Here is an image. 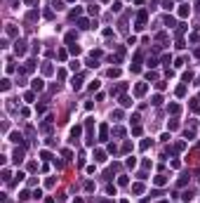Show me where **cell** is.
<instances>
[{
    "mask_svg": "<svg viewBox=\"0 0 200 203\" xmlns=\"http://www.w3.org/2000/svg\"><path fill=\"white\" fill-rule=\"evenodd\" d=\"M26 43L24 40H19V38H16V43H14V54H16V57H24V54H26Z\"/></svg>",
    "mask_w": 200,
    "mask_h": 203,
    "instance_id": "1",
    "label": "cell"
},
{
    "mask_svg": "<svg viewBox=\"0 0 200 203\" xmlns=\"http://www.w3.org/2000/svg\"><path fill=\"white\" fill-rule=\"evenodd\" d=\"M146 90H148V83H137V85H134V95H137V97H144V95H146Z\"/></svg>",
    "mask_w": 200,
    "mask_h": 203,
    "instance_id": "2",
    "label": "cell"
},
{
    "mask_svg": "<svg viewBox=\"0 0 200 203\" xmlns=\"http://www.w3.org/2000/svg\"><path fill=\"white\" fill-rule=\"evenodd\" d=\"M31 83H33V85H31V87H33V92H43V90H45V83H43V78H33Z\"/></svg>",
    "mask_w": 200,
    "mask_h": 203,
    "instance_id": "3",
    "label": "cell"
},
{
    "mask_svg": "<svg viewBox=\"0 0 200 203\" xmlns=\"http://www.w3.org/2000/svg\"><path fill=\"white\" fill-rule=\"evenodd\" d=\"M5 33L10 35V38H16V35H19V31H16L14 24H7V26H5Z\"/></svg>",
    "mask_w": 200,
    "mask_h": 203,
    "instance_id": "4",
    "label": "cell"
},
{
    "mask_svg": "<svg viewBox=\"0 0 200 203\" xmlns=\"http://www.w3.org/2000/svg\"><path fill=\"white\" fill-rule=\"evenodd\" d=\"M144 24H146V12L141 10V12L137 14V28H144Z\"/></svg>",
    "mask_w": 200,
    "mask_h": 203,
    "instance_id": "5",
    "label": "cell"
},
{
    "mask_svg": "<svg viewBox=\"0 0 200 203\" xmlns=\"http://www.w3.org/2000/svg\"><path fill=\"white\" fill-rule=\"evenodd\" d=\"M153 184H155V187H165V184H167V177H165V175H155V177H153Z\"/></svg>",
    "mask_w": 200,
    "mask_h": 203,
    "instance_id": "6",
    "label": "cell"
},
{
    "mask_svg": "<svg viewBox=\"0 0 200 203\" xmlns=\"http://www.w3.org/2000/svg\"><path fill=\"white\" fill-rule=\"evenodd\" d=\"M12 161H14V163H21V161H24V146H21V149H16V151L12 154Z\"/></svg>",
    "mask_w": 200,
    "mask_h": 203,
    "instance_id": "7",
    "label": "cell"
},
{
    "mask_svg": "<svg viewBox=\"0 0 200 203\" xmlns=\"http://www.w3.org/2000/svg\"><path fill=\"white\" fill-rule=\"evenodd\" d=\"M188 14H191V7H188V5L184 3V5H181V7H179V17H181V19H186V17H188Z\"/></svg>",
    "mask_w": 200,
    "mask_h": 203,
    "instance_id": "8",
    "label": "cell"
},
{
    "mask_svg": "<svg viewBox=\"0 0 200 203\" xmlns=\"http://www.w3.org/2000/svg\"><path fill=\"white\" fill-rule=\"evenodd\" d=\"M94 161H97V163H104V161H106V151H104V149H97V151H94Z\"/></svg>",
    "mask_w": 200,
    "mask_h": 203,
    "instance_id": "9",
    "label": "cell"
},
{
    "mask_svg": "<svg viewBox=\"0 0 200 203\" xmlns=\"http://www.w3.org/2000/svg\"><path fill=\"white\" fill-rule=\"evenodd\" d=\"M71 87H73V90H82V78H80V76H76L73 80H71Z\"/></svg>",
    "mask_w": 200,
    "mask_h": 203,
    "instance_id": "10",
    "label": "cell"
},
{
    "mask_svg": "<svg viewBox=\"0 0 200 203\" xmlns=\"http://www.w3.org/2000/svg\"><path fill=\"white\" fill-rule=\"evenodd\" d=\"M89 26H92V21H89V19H78V28H82V31H87Z\"/></svg>",
    "mask_w": 200,
    "mask_h": 203,
    "instance_id": "11",
    "label": "cell"
},
{
    "mask_svg": "<svg viewBox=\"0 0 200 203\" xmlns=\"http://www.w3.org/2000/svg\"><path fill=\"white\" fill-rule=\"evenodd\" d=\"M80 132H82V127H80V125H73V127H71V137H73V139H78Z\"/></svg>",
    "mask_w": 200,
    "mask_h": 203,
    "instance_id": "12",
    "label": "cell"
},
{
    "mask_svg": "<svg viewBox=\"0 0 200 203\" xmlns=\"http://www.w3.org/2000/svg\"><path fill=\"white\" fill-rule=\"evenodd\" d=\"M99 137H101V142H106V137H108V125H101V127H99Z\"/></svg>",
    "mask_w": 200,
    "mask_h": 203,
    "instance_id": "13",
    "label": "cell"
},
{
    "mask_svg": "<svg viewBox=\"0 0 200 203\" xmlns=\"http://www.w3.org/2000/svg\"><path fill=\"white\" fill-rule=\"evenodd\" d=\"M10 139H12V142H19L21 146H26V144H24V137H21L19 132H12V135H10Z\"/></svg>",
    "mask_w": 200,
    "mask_h": 203,
    "instance_id": "14",
    "label": "cell"
},
{
    "mask_svg": "<svg viewBox=\"0 0 200 203\" xmlns=\"http://www.w3.org/2000/svg\"><path fill=\"white\" fill-rule=\"evenodd\" d=\"M43 73H45V76H52V73H54V69H52V64H49V62H45V64H43Z\"/></svg>",
    "mask_w": 200,
    "mask_h": 203,
    "instance_id": "15",
    "label": "cell"
},
{
    "mask_svg": "<svg viewBox=\"0 0 200 203\" xmlns=\"http://www.w3.org/2000/svg\"><path fill=\"white\" fill-rule=\"evenodd\" d=\"M132 194H144V184H141V182L132 184Z\"/></svg>",
    "mask_w": 200,
    "mask_h": 203,
    "instance_id": "16",
    "label": "cell"
},
{
    "mask_svg": "<svg viewBox=\"0 0 200 203\" xmlns=\"http://www.w3.org/2000/svg\"><path fill=\"white\" fill-rule=\"evenodd\" d=\"M120 106H125V109H127V106H132V99L127 97V95H122V97H120Z\"/></svg>",
    "mask_w": 200,
    "mask_h": 203,
    "instance_id": "17",
    "label": "cell"
},
{
    "mask_svg": "<svg viewBox=\"0 0 200 203\" xmlns=\"http://www.w3.org/2000/svg\"><path fill=\"white\" fill-rule=\"evenodd\" d=\"M57 59H59V62H66V59H68V52H66V50H59V52H57Z\"/></svg>",
    "mask_w": 200,
    "mask_h": 203,
    "instance_id": "18",
    "label": "cell"
},
{
    "mask_svg": "<svg viewBox=\"0 0 200 203\" xmlns=\"http://www.w3.org/2000/svg\"><path fill=\"white\" fill-rule=\"evenodd\" d=\"M125 90H127V85H125V83H120L115 90H111V95H120V92H125Z\"/></svg>",
    "mask_w": 200,
    "mask_h": 203,
    "instance_id": "19",
    "label": "cell"
},
{
    "mask_svg": "<svg viewBox=\"0 0 200 203\" xmlns=\"http://www.w3.org/2000/svg\"><path fill=\"white\" fill-rule=\"evenodd\" d=\"M38 17H40V14H38V12L33 10V12H28V14H26V19H28V21H35V19H38Z\"/></svg>",
    "mask_w": 200,
    "mask_h": 203,
    "instance_id": "20",
    "label": "cell"
},
{
    "mask_svg": "<svg viewBox=\"0 0 200 203\" xmlns=\"http://www.w3.org/2000/svg\"><path fill=\"white\" fill-rule=\"evenodd\" d=\"M162 7H165V10L170 12V10L174 7V0H162Z\"/></svg>",
    "mask_w": 200,
    "mask_h": 203,
    "instance_id": "21",
    "label": "cell"
},
{
    "mask_svg": "<svg viewBox=\"0 0 200 203\" xmlns=\"http://www.w3.org/2000/svg\"><path fill=\"white\" fill-rule=\"evenodd\" d=\"M151 104H153V106H160V104H162V97H160V95H153Z\"/></svg>",
    "mask_w": 200,
    "mask_h": 203,
    "instance_id": "22",
    "label": "cell"
},
{
    "mask_svg": "<svg viewBox=\"0 0 200 203\" xmlns=\"http://www.w3.org/2000/svg\"><path fill=\"white\" fill-rule=\"evenodd\" d=\"M162 24H165L167 28H172V26H174V17H165V21H162Z\"/></svg>",
    "mask_w": 200,
    "mask_h": 203,
    "instance_id": "23",
    "label": "cell"
},
{
    "mask_svg": "<svg viewBox=\"0 0 200 203\" xmlns=\"http://www.w3.org/2000/svg\"><path fill=\"white\" fill-rule=\"evenodd\" d=\"M179 111H181V106H179V104H170V114H174V116H177Z\"/></svg>",
    "mask_w": 200,
    "mask_h": 203,
    "instance_id": "24",
    "label": "cell"
},
{
    "mask_svg": "<svg viewBox=\"0 0 200 203\" xmlns=\"http://www.w3.org/2000/svg\"><path fill=\"white\" fill-rule=\"evenodd\" d=\"M68 52L71 54H80V45H68Z\"/></svg>",
    "mask_w": 200,
    "mask_h": 203,
    "instance_id": "25",
    "label": "cell"
},
{
    "mask_svg": "<svg viewBox=\"0 0 200 203\" xmlns=\"http://www.w3.org/2000/svg\"><path fill=\"white\" fill-rule=\"evenodd\" d=\"M191 198H193V194H191V191H184V194H181V201H184V203H188Z\"/></svg>",
    "mask_w": 200,
    "mask_h": 203,
    "instance_id": "26",
    "label": "cell"
},
{
    "mask_svg": "<svg viewBox=\"0 0 200 203\" xmlns=\"http://www.w3.org/2000/svg\"><path fill=\"white\" fill-rule=\"evenodd\" d=\"M186 95V85H179L177 87V97H184Z\"/></svg>",
    "mask_w": 200,
    "mask_h": 203,
    "instance_id": "27",
    "label": "cell"
},
{
    "mask_svg": "<svg viewBox=\"0 0 200 203\" xmlns=\"http://www.w3.org/2000/svg\"><path fill=\"white\" fill-rule=\"evenodd\" d=\"M80 12H82L80 7H76V10H71V19H78V17H80Z\"/></svg>",
    "mask_w": 200,
    "mask_h": 203,
    "instance_id": "28",
    "label": "cell"
},
{
    "mask_svg": "<svg viewBox=\"0 0 200 203\" xmlns=\"http://www.w3.org/2000/svg\"><path fill=\"white\" fill-rule=\"evenodd\" d=\"M122 135H125L122 127H113V137H122Z\"/></svg>",
    "mask_w": 200,
    "mask_h": 203,
    "instance_id": "29",
    "label": "cell"
},
{
    "mask_svg": "<svg viewBox=\"0 0 200 203\" xmlns=\"http://www.w3.org/2000/svg\"><path fill=\"white\" fill-rule=\"evenodd\" d=\"M191 109H193V111H200V99H193L191 102Z\"/></svg>",
    "mask_w": 200,
    "mask_h": 203,
    "instance_id": "30",
    "label": "cell"
},
{
    "mask_svg": "<svg viewBox=\"0 0 200 203\" xmlns=\"http://www.w3.org/2000/svg\"><path fill=\"white\" fill-rule=\"evenodd\" d=\"M108 76H111V78H118L120 71H118V69H108Z\"/></svg>",
    "mask_w": 200,
    "mask_h": 203,
    "instance_id": "31",
    "label": "cell"
},
{
    "mask_svg": "<svg viewBox=\"0 0 200 203\" xmlns=\"http://www.w3.org/2000/svg\"><path fill=\"white\" fill-rule=\"evenodd\" d=\"M52 7H54V10H64V3H61V0H54Z\"/></svg>",
    "mask_w": 200,
    "mask_h": 203,
    "instance_id": "32",
    "label": "cell"
},
{
    "mask_svg": "<svg viewBox=\"0 0 200 203\" xmlns=\"http://www.w3.org/2000/svg\"><path fill=\"white\" fill-rule=\"evenodd\" d=\"M186 28H188L186 24H179V28H177V35H184V31H186Z\"/></svg>",
    "mask_w": 200,
    "mask_h": 203,
    "instance_id": "33",
    "label": "cell"
},
{
    "mask_svg": "<svg viewBox=\"0 0 200 203\" xmlns=\"http://www.w3.org/2000/svg\"><path fill=\"white\" fill-rule=\"evenodd\" d=\"M155 78H158L155 71H148V73H146V80H155Z\"/></svg>",
    "mask_w": 200,
    "mask_h": 203,
    "instance_id": "34",
    "label": "cell"
},
{
    "mask_svg": "<svg viewBox=\"0 0 200 203\" xmlns=\"http://www.w3.org/2000/svg\"><path fill=\"white\" fill-rule=\"evenodd\" d=\"M87 12H89V14H99V7H97V5H89Z\"/></svg>",
    "mask_w": 200,
    "mask_h": 203,
    "instance_id": "35",
    "label": "cell"
},
{
    "mask_svg": "<svg viewBox=\"0 0 200 203\" xmlns=\"http://www.w3.org/2000/svg\"><path fill=\"white\" fill-rule=\"evenodd\" d=\"M68 66H71V69H73V71H78V69H80V62H78V59H73V62H71Z\"/></svg>",
    "mask_w": 200,
    "mask_h": 203,
    "instance_id": "36",
    "label": "cell"
},
{
    "mask_svg": "<svg viewBox=\"0 0 200 203\" xmlns=\"http://www.w3.org/2000/svg\"><path fill=\"white\" fill-rule=\"evenodd\" d=\"M28 198H31L28 191H21V194H19V201H28Z\"/></svg>",
    "mask_w": 200,
    "mask_h": 203,
    "instance_id": "37",
    "label": "cell"
},
{
    "mask_svg": "<svg viewBox=\"0 0 200 203\" xmlns=\"http://www.w3.org/2000/svg\"><path fill=\"white\" fill-rule=\"evenodd\" d=\"M106 194H111V196H115V187H113V184H108V187H106Z\"/></svg>",
    "mask_w": 200,
    "mask_h": 203,
    "instance_id": "38",
    "label": "cell"
},
{
    "mask_svg": "<svg viewBox=\"0 0 200 203\" xmlns=\"http://www.w3.org/2000/svg\"><path fill=\"white\" fill-rule=\"evenodd\" d=\"M191 78H193V71H186V73H184V83H188Z\"/></svg>",
    "mask_w": 200,
    "mask_h": 203,
    "instance_id": "39",
    "label": "cell"
},
{
    "mask_svg": "<svg viewBox=\"0 0 200 203\" xmlns=\"http://www.w3.org/2000/svg\"><path fill=\"white\" fill-rule=\"evenodd\" d=\"M24 99H26V102H33V99H35V95H33V92H26Z\"/></svg>",
    "mask_w": 200,
    "mask_h": 203,
    "instance_id": "40",
    "label": "cell"
},
{
    "mask_svg": "<svg viewBox=\"0 0 200 203\" xmlns=\"http://www.w3.org/2000/svg\"><path fill=\"white\" fill-rule=\"evenodd\" d=\"M40 158H43V161H47V158H52V154H49V151H40Z\"/></svg>",
    "mask_w": 200,
    "mask_h": 203,
    "instance_id": "41",
    "label": "cell"
},
{
    "mask_svg": "<svg viewBox=\"0 0 200 203\" xmlns=\"http://www.w3.org/2000/svg\"><path fill=\"white\" fill-rule=\"evenodd\" d=\"M31 50H33V52H40V43H38V40H33V47H31Z\"/></svg>",
    "mask_w": 200,
    "mask_h": 203,
    "instance_id": "42",
    "label": "cell"
},
{
    "mask_svg": "<svg viewBox=\"0 0 200 203\" xmlns=\"http://www.w3.org/2000/svg\"><path fill=\"white\" fill-rule=\"evenodd\" d=\"M132 135H141V125H134L132 127Z\"/></svg>",
    "mask_w": 200,
    "mask_h": 203,
    "instance_id": "43",
    "label": "cell"
},
{
    "mask_svg": "<svg viewBox=\"0 0 200 203\" xmlns=\"http://www.w3.org/2000/svg\"><path fill=\"white\" fill-rule=\"evenodd\" d=\"M54 17V10H45V19H52Z\"/></svg>",
    "mask_w": 200,
    "mask_h": 203,
    "instance_id": "44",
    "label": "cell"
},
{
    "mask_svg": "<svg viewBox=\"0 0 200 203\" xmlns=\"http://www.w3.org/2000/svg\"><path fill=\"white\" fill-rule=\"evenodd\" d=\"M64 158H73V151H71V149H64Z\"/></svg>",
    "mask_w": 200,
    "mask_h": 203,
    "instance_id": "45",
    "label": "cell"
},
{
    "mask_svg": "<svg viewBox=\"0 0 200 203\" xmlns=\"http://www.w3.org/2000/svg\"><path fill=\"white\" fill-rule=\"evenodd\" d=\"M146 64H148V69H153V66H155V64H158V62H155V59H153V57H148V62H146Z\"/></svg>",
    "mask_w": 200,
    "mask_h": 203,
    "instance_id": "46",
    "label": "cell"
},
{
    "mask_svg": "<svg viewBox=\"0 0 200 203\" xmlns=\"http://www.w3.org/2000/svg\"><path fill=\"white\" fill-rule=\"evenodd\" d=\"M10 85H12V83H10V80H7V78H5V80H3V90H5V92H7V90H10Z\"/></svg>",
    "mask_w": 200,
    "mask_h": 203,
    "instance_id": "47",
    "label": "cell"
},
{
    "mask_svg": "<svg viewBox=\"0 0 200 203\" xmlns=\"http://www.w3.org/2000/svg\"><path fill=\"white\" fill-rule=\"evenodd\" d=\"M3 179H5V182H10V170H7V168L3 170Z\"/></svg>",
    "mask_w": 200,
    "mask_h": 203,
    "instance_id": "48",
    "label": "cell"
},
{
    "mask_svg": "<svg viewBox=\"0 0 200 203\" xmlns=\"http://www.w3.org/2000/svg\"><path fill=\"white\" fill-rule=\"evenodd\" d=\"M73 203H85V201H82V198H76V201H73Z\"/></svg>",
    "mask_w": 200,
    "mask_h": 203,
    "instance_id": "49",
    "label": "cell"
},
{
    "mask_svg": "<svg viewBox=\"0 0 200 203\" xmlns=\"http://www.w3.org/2000/svg\"><path fill=\"white\" fill-rule=\"evenodd\" d=\"M26 3H28V5H33V3H35V0H26Z\"/></svg>",
    "mask_w": 200,
    "mask_h": 203,
    "instance_id": "50",
    "label": "cell"
},
{
    "mask_svg": "<svg viewBox=\"0 0 200 203\" xmlns=\"http://www.w3.org/2000/svg\"><path fill=\"white\" fill-rule=\"evenodd\" d=\"M104 3H111V0H104Z\"/></svg>",
    "mask_w": 200,
    "mask_h": 203,
    "instance_id": "51",
    "label": "cell"
},
{
    "mask_svg": "<svg viewBox=\"0 0 200 203\" xmlns=\"http://www.w3.org/2000/svg\"><path fill=\"white\" fill-rule=\"evenodd\" d=\"M66 3H73V0H66Z\"/></svg>",
    "mask_w": 200,
    "mask_h": 203,
    "instance_id": "52",
    "label": "cell"
}]
</instances>
